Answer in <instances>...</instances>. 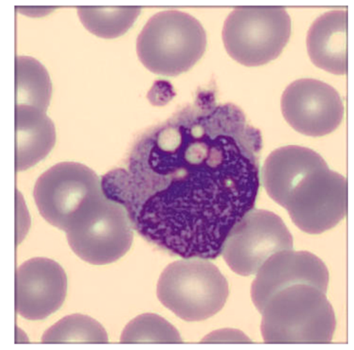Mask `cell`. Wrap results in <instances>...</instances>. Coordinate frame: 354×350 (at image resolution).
<instances>
[{
  "label": "cell",
  "instance_id": "cell-19",
  "mask_svg": "<svg viewBox=\"0 0 354 350\" xmlns=\"http://www.w3.org/2000/svg\"><path fill=\"white\" fill-rule=\"evenodd\" d=\"M122 343H180L176 329L166 320L154 313H144L133 319L124 329Z\"/></svg>",
  "mask_w": 354,
  "mask_h": 350
},
{
  "label": "cell",
  "instance_id": "cell-6",
  "mask_svg": "<svg viewBox=\"0 0 354 350\" xmlns=\"http://www.w3.org/2000/svg\"><path fill=\"white\" fill-rule=\"evenodd\" d=\"M103 195L101 178L88 166L73 162L50 167L37 179L33 190L41 216L64 231Z\"/></svg>",
  "mask_w": 354,
  "mask_h": 350
},
{
  "label": "cell",
  "instance_id": "cell-12",
  "mask_svg": "<svg viewBox=\"0 0 354 350\" xmlns=\"http://www.w3.org/2000/svg\"><path fill=\"white\" fill-rule=\"evenodd\" d=\"M329 273L315 255L304 251L283 250L271 255L260 267L251 286V298L261 311L278 291L297 284L315 286L326 293Z\"/></svg>",
  "mask_w": 354,
  "mask_h": 350
},
{
  "label": "cell",
  "instance_id": "cell-13",
  "mask_svg": "<svg viewBox=\"0 0 354 350\" xmlns=\"http://www.w3.org/2000/svg\"><path fill=\"white\" fill-rule=\"evenodd\" d=\"M326 162L315 151L289 145L273 150L262 168V181L269 196L281 206L298 181Z\"/></svg>",
  "mask_w": 354,
  "mask_h": 350
},
{
  "label": "cell",
  "instance_id": "cell-14",
  "mask_svg": "<svg viewBox=\"0 0 354 350\" xmlns=\"http://www.w3.org/2000/svg\"><path fill=\"white\" fill-rule=\"evenodd\" d=\"M347 10H334L317 17L309 28L306 46L317 67L335 75L347 72Z\"/></svg>",
  "mask_w": 354,
  "mask_h": 350
},
{
  "label": "cell",
  "instance_id": "cell-7",
  "mask_svg": "<svg viewBox=\"0 0 354 350\" xmlns=\"http://www.w3.org/2000/svg\"><path fill=\"white\" fill-rule=\"evenodd\" d=\"M74 253L97 265L113 262L131 248L133 226L125 208L104 195L65 231Z\"/></svg>",
  "mask_w": 354,
  "mask_h": 350
},
{
  "label": "cell",
  "instance_id": "cell-2",
  "mask_svg": "<svg viewBox=\"0 0 354 350\" xmlns=\"http://www.w3.org/2000/svg\"><path fill=\"white\" fill-rule=\"evenodd\" d=\"M261 334L266 343L326 344L336 327L326 293L312 285L297 284L274 293L262 311Z\"/></svg>",
  "mask_w": 354,
  "mask_h": 350
},
{
  "label": "cell",
  "instance_id": "cell-8",
  "mask_svg": "<svg viewBox=\"0 0 354 350\" xmlns=\"http://www.w3.org/2000/svg\"><path fill=\"white\" fill-rule=\"evenodd\" d=\"M282 206L301 231L309 234L323 233L346 215V179L326 163L303 176Z\"/></svg>",
  "mask_w": 354,
  "mask_h": 350
},
{
  "label": "cell",
  "instance_id": "cell-5",
  "mask_svg": "<svg viewBox=\"0 0 354 350\" xmlns=\"http://www.w3.org/2000/svg\"><path fill=\"white\" fill-rule=\"evenodd\" d=\"M291 33V20L281 6H241L225 19L222 37L227 53L247 66L265 64L281 52Z\"/></svg>",
  "mask_w": 354,
  "mask_h": 350
},
{
  "label": "cell",
  "instance_id": "cell-1",
  "mask_svg": "<svg viewBox=\"0 0 354 350\" xmlns=\"http://www.w3.org/2000/svg\"><path fill=\"white\" fill-rule=\"evenodd\" d=\"M261 148V132L240 108L203 90L140 135L126 166L101 177L102 190L159 249L214 259L231 229L254 208Z\"/></svg>",
  "mask_w": 354,
  "mask_h": 350
},
{
  "label": "cell",
  "instance_id": "cell-9",
  "mask_svg": "<svg viewBox=\"0 0 354 350\" xmlns=\"http://www.w3.org/2000/svg\"><path fill=\"white\" fill-rule=\"evenodd\" d=\"M292 246V235L280 217L252 208L231 229L221 253L234 272L248 276L257 273L271 255Z\"/></svg>",
  "mask_w": 354,
  "mask_h": 350
},
{
  "label": "cell",
  "instance_id": "cell-16",
  "mask_svg": "<svg viewBox=\"0 0 354 350\" xmlns=\"http://www.w3.org/2000/svg\"><path fill=\"white\" fill-rule=\"evenodd\" d=\"M15 106L46 111L52 95V83L46 68L28 56L15 57Z\"/></svg>",
  "mask_w": 354,
  "mask_h": 350
},
{
  "label": "cell",
  "instance_id": "cell-11",
  "mask_svg": "<svg viewBox=\"0 0 354 350\" xmlns=\"http://www.w3.org/2000/svg\"><path fill=\"white\" fill-rule=\"evenodd\" d=\"M15 285L17 313L28 320H42L62 305L67 291V278L55 261L35 257L18 268Z\"/></svg>",
  "mask_w": 354,
  "mask_h": 350
},
{
  "label": "cell",
  "instance_id": "cell-4",
  "mask_svg": "<svg viewBox=\"0 0 354 350\" xmlns=\"http://www.w3.org/2000/svg\"><path fill=\"white\" fill-rule=\"evenodd\" d=\"M229 295L226 278L207 259L187 258L168 265L160 275L157 295L178 317L200 321L217 313Z\"/></svg>",
  "mask_w": 354,
  "mask_h": 350
},
{
  "label": "cell",
  "instance_id": "cell-17",
  "mask_svg": "<svg viewBox=\"0 0 354 350\" xmlns=\"http://www.w3.org/2000/svg\"><path fill=\"white\" fill-rule=\"evenodd\" d=\"M84 27L95 35L112 39L124 35L141 12L140 6H78Z\"/></svg>",
  "mask_w": 354,
  "mask_h": 350
},
{
  "label": "cell",
  "instance_id": "cell-20",
  "mask_svg": "<svg viewBox=\"0 0 354 350\" xmlns=\"http://www.w3.org/2000/svg\"><path fill=\"white\" fill-rule=\"evenodd\" d=\"M203 342H250V339L241 331L222 329L212 332L203 340Z\"/></svg>",
  "mask_w": 354,
  "mask_h": 350
},
{
  "label": "cell",
  "instance_id": "cell-15",
  "mask_svg": "<svg viewBox=\"0 0 354 350\" xmlns=\"http://www.w3.org/2000/svg\"><path fill=\"white\" fill-rule=\"evenodd\" d=\"M15 169L27 170L44 159L55 144V128L46 112L15 106Z\"/></svg>",
  "mask_w": 354,
  "mask_h": 350
},
{
  "label": "cell",
  "instance_id": "cell-3",
  "mask_svg": "<svg viewBox=\"0 0 354 350\" xmlns=\"http://www.w3.org/2000/svg\"><path fill=\"white\" fill-rule=\"evenodd\" d=\"M206 45L205 31L196 18L169 10L148 20L138 37L136 51L151 72L172 77L190 69L203 56Z\"/></svg>",
  "mask_w": 354,
  "mask_h": 350
},
{
  "label": "cell",
  "instance_id": "cell-10",
  "mask_svg": "<svg viewBox=\"0 0 354 350\" xmlns=\"http://www.w3.org/2000/svg\"><path fill=\"white\" fill-rule=\"evenodd\" d=\"M283 115L299 133L320 137L335 130L344 108L337 91L315 79H299L285 89L281 100Z\"/></svg>",
  "mask_w": 354,
  "mask_h": 350
},
{
  "label": "cell",
  "instance_id": "cell-18",
  "mask_svg": "<svg viewBox=\"0 0 354 350\" xmlns=\"http://www.w3.org/2000/svg\"><path fill=\"white\" fill-rule=\"evenodd\" d=\"M108 335L95 320L82 314L67 315L42 336V343H106Z\"/></svg>",
  "mask_w": 354,
  "mask_h": 350
}]
</instances>
